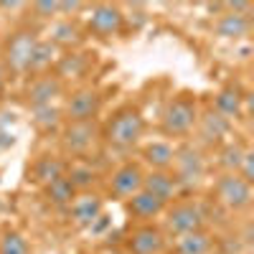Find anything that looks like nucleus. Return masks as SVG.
Segmentation results:
<instances>
[{"mask_svg":"<svg viewBox=\"0 0 254 254\" xmlns=\"http://www.w3.org/2000/svg\"><path fill=\"white\" fill-rule=\"evenodd\" d=\"M28 10L36 18H41V20L59 18V3H56V0H38V3H28Z\"/></svg>","mask_w":254,"mask_h":254,"instance_id":"obj_30","label":"nucleus"},{"mask_svg":"<svg viewBox=\"0 0 254 254\" xmlns=\"http://www.w3.org/2000/svg\"><path fill=\"white\" fill-rule=\"evenodd\" d=\"M99 140H102V125L97 120L66 122L59 130L61 153L66 158H87L89 153H94Z\"/></svg>","mask_w":254,"mask_h":254,"instance_id":"obj_3","label":"nucleus"},{"mask_svg":"<svg viewBox=\"0 0 254 254\" xmlns=\"http://www.w3.org/2000/svg\"><path fill=\"white\" fill-rule=\"evenodd\" d=\"M244 99H247V94L237 87V84H226V87H221L214 97V110L234 122L244 110Z\"/></svg>","mask_w":254,"mask_h":254,"instance_id":"obj_21","label":"nucleus"},{"mask_svg":"<svg viewBox=\"0 0 254 254\" xmlns=\"http://www.w3.org/2000/svg\"><path fill=\"white\" fill-rule=\"evenodd\" d=\"M165 203L158 201L155 196H150L147 190H137L132 198H127V211H130V216L142 221V224H150L153 219H158L160 214H165Z\"/></svg>","mask_w":254,"mask_h":254,"instance_id":"obj_19","label":"nucleus"},{"mask_svg":"<svg viewBox=\"0 0 254 254\" xmlns=\"http://www.w3.org/2000/svg\"><path fill=\"white\" fill-rule=\"evenodd\" d=\"M244 153H247V145L239 142V140L221 142V147H219V165L224 168V173H237Z\"/></svg>","mask_w":254,"mask_h":254,"instance_id":"obj_27","label":"nucleus"},{"mask_svg":"<svg viewBox=\"0 0 254 254\" xmlns=\"http://www.w3.org/2000/svg\"><path fill=\"white\" fill-rule=\"evenodd\" d=\"M5 84H8V69H5V64L0 61V92H3Z\"/></svg>","mask_w":254,"mask_h":254,"instance_id":"obj_33","label":"nucleus"},{"mask_svg":"<svg viewBox=\"0 0 254 254\" xmlns=\"http://www.w3.org/2000/svg\"><path fill=\"white\" fill-rule=\"evenodd\" d=\"M87 31L97 38H115L125 31V13L112 3H94L87 15Z\"/></svg>","mask_w":254,"mask_h":254,"instance_id":"obj_7","label":"nucleus"},{"mask_svg":"<svg viewBox=\"0 0 254 254\" xmlns=\"http://www.w3.org/2000/svg\"><path fill=\"white\" fill-rule=\"evenodd\" d=\"M38 44V33L33 28H18L3 41V51H0V61L5 64L8 76H26L31 66V56Z\"/></svg>","mask_w":254,"mask_h":254,"instance_id":"obj_5","label":"nucleus"},{"mask_svg":"<svg viewBox=\"0 0 254 254\" xmlns=\"http://www.w3.org/2000/svg\"><path fill=\"white\" fill-rule=\"evenodd\" d=\"M0 254H33L28 239L15 229H8L0 234Z\"/></svg>","mask_w":254,"mask_h":254,"instance_id":"obj_29","label":"nucleus"},{"mask_svg":"<svg viewBox=\"0 0 254 254\" xmlns=\"http://www.w3.org/2000/svg\"><path fill=\"white\" fill-rule=\"evenodd\" d=\"M69 214H71V221L79 226V229H89L102 214H104V201L99 193H76V198L71 201L69 206Z\"/></svg>","mask_w":254,"mask_h":254,"instance_id":"obj_15","label":"nucleus"},{"mask_svg":"<svg viewBox=\"0 0 254 254\" xmlns=\"http://www.w3.org/2000/svg\"><path fill=\"white\" fill-rule=\"evenodd\" d=\"M0 234H3V231H0Z\"/></svg>","mask_w":254,"mask_h":254,"instance_id":"obj_36","label":"nucleus"},{"mask_svg":"<svg viewBox=\"0 0 254 254\" xmlns=\"http://www.w3.org/2000/svg\"><path fill=\"white\" fill-rule=\"evenodd\" d=\"M203 229V211L193 201H178L165 208V231L173 237H183Z\"/></svg>","mask_w":254,"mask_h":254,"instance_id":"obj_9","label":"nucleus"},{"mask_svg":"<svg viewBox=\"0 0 254 254\" xmlns=\"http://www.w3.org/2000/svg\"><path fill=\"white\" fill-rule=\"evenodd\" d=\"M44 193H46V201H49L51 206H56V208H69L71 201L76 198V188L71 186V181H69L66 176H64V178L49 183V186L44 188Z\"/></svg>","mask_w":254,"mask_h":254,"instance_id":"obj_26","label":"nucleus"},{"mask_svg":"<svg viewBox=\"0 0 254 254\" xmlns=\"http://www.w3.org/2000/svg\"><path fill=\"white\" fill-rule=\"evenodd\" d=\"M196 122H198V99L188 92L176 94L165 104L160 117L163 135L168 137H188L196 130Z\"/></svg>","mask_w":254,"mask_h":254,"instance_id":"obj_2","label":"nucleus"},{"mask_svg":"<svg viewBox=\"0 0 254 254\" xmlns=\"http://www.w3.org/2000/svg\"><path fill=\"white\" fill-rule=\"evenodd\" d=\"M66 178L76 188V193H84V190H89L97 183V171L89 163H74L66 168Z\"/></svg>","mask_w":254,"mask_h":254,"instance_id":"obj_28","label":"nucleus"},{"mask_svg":"<svg viewBox=\"0 0 254 254\" xmlns=\"http://www.w3.org/2000/svg\"><path fill=\"white\" fill-rule=\"evenodd\" d=\"M66 168H69V163L61 155H38L36 163L31 165V181L46 188L49 183L66 176Z\"/></svg>","mask_w":254,"mask_h":254,"instance_id":"obj_18","label":"nucleus"},{"mask_svg":"<svg viewBox=\"0 0 254 254\" xmlns=\"http://www.w3.org/2000/svg\"><path fill=\"white\" fill-rule=\"evenodd\" d=\"M142 135H145V117L132 104L120 107L102 127V140L112 147H117V150L135 147Z\"/></svg>","mask_w":254,"mask_h":254,"instance_id":"obj_1","label":"nucleus"},{"mask_svg":"<svg viewBox=\"0 0 254 254\" xmlns=\"http://www.w3.org/2000/svg\"><path fill=\"white\" fill-rule=\"evenodd\" d=\"M165 249V231L155 224H140L127 237L130 254H160Z\"/></svg>","mask_w":254,"mask_h":254,"instance_id":"obj_13","label":"nucleus"},{"mask_svg":"<svg viewBox=\"0 0 254 254\" xmlns=\"http://www.w3.org/2000/svg\"><path fill=\"white\" fill-rule=\"evenodd\" d=\"M92 64H94V54L89 51H66V54H61L59 61H56V66H54V76L66 87L69 81H81V79H87V74L92 71Z\"/></svg>","mask_w":254,"mask_h":254,"instance_id":"obj_11","label":"nucleus"},{"mask_svg":"<svg viewBox=\"0 0 254 254\" xmlns=\"http://www.w3.org/2000/svg\"><path fill=\"white\" fill-rule=\"evenodd\" d=\"M173 158H176V145L168 140H153L142 145V160L153 171H171Z\"/></svg>","mask_w":254,"mask_h":254,"instance_id":"obj_22","label":"nucleus"},{"mask_svg":"<svg viewBox=\"0 0 254 254\" xmlns=\"http://www.w3.org/2000/svg\"><path fill=\"white\" fill-rule=\"evenodd\" d=\"M49 41L56 49L74 51L84 41V28L79 26V20H74V18H56L54 26L49 28Z\"/></svg>","mask_w":254,"mask_h":254,"instance_id":"obj_17","label":"nucleus"},{"mask_svg":"<svg viewBox=\"0 0 254 254\" xmlns=\"http://www.w3.org/2000/svg\"><path fill=\"white\" fill-rule=\"evenodd\" d=\"M0 137H3V135H0ZM3 145H13V137H5V140H0V147H3Z\"/></svg>","mask_w":254,"mask_h":254,"instance_id":"obj_34","label":"nucleus"},{"mask_svg":"<svg viewBox=\"0 0 254 254\" xmlns=\"http://www.w3.org/2000/svg\"><path fill=\"white\" fill-rule=\"evenodd\" d=\"M31 122L38 132L44 135H51L56 130L64 127V115H61V107L59 104H51V107H36L31 110Z\"/></svg>","mask_w":254,"mask_h":254,"instance_id":"obj_25","label":"nucleus"},{"mask_svg":"<svg viewBox=\"0 0 254 254\" xmlns=\"http://www.w3.org/2000/svg\"><path fill=\"white\" fill-rule=\"evenodd\" d=\"M214 33L219 38H226V41H242L252 33V20L249 15H239V13H221L214 23Z\"/></svg>","mask_w":254,"mask_h":254,"instance_id":"obj_20","label":"nucleus"},{"mask_svg":"<svg viewBox=\"0 0 254 254\" xmlns=\"http://www.w3.org/2000/svg\"><path fill=\"white\" fill-rule=\"evenodd\" d=\"M23 97H26V107L28 110L51 107V104H56L59 99L66 97V87H64L54 74H41V76H33L28 81Z\"/></svg>","mask_w":254,"mask_h":254,"instance_id":"obj_10","label":"nucleus"},{"mask_svg":"<svg viewBox=\"0 0 254 254\" xmlns=\"http://www.w3.org/2000/svg\"><path fill=\"white\" fill-rule=\"evenodd\" d=\"M142 190H147V193L155 196L158 201H163L165 206L173 203L178 198V193H181L178 181H176V176L171 171H150V173H145Z\"/></svg>","mask_w":254,"mask_h":254,"instance_id":"obj_16","label":"nucleus"},{"mask_svg":"<svg viewBox=\"0 0 254 254\" xmlns=\"http://www.w3.org/2000/svg\"><path fill=\"white\" fill-rule=\"evenodd\" d=\"M211 249H214V239L203 229L176 237V254H208Z\"/></svg>","mask_w":254,"mask_h":254,"instance_id":"obj_24","label":"nucleus"},{"mask_svg":"<svg viewBox=\"0 0 254 254\" xmlns=\"http://www.w3.org/2000/svg\"><path fill=\"white\" fill-rule=\"evenodd\" d=\"M59 3V18H71V13H79L84 3H69V0H56Z\"/></svg>","mask_w":254,"mask_h":254,"instance_id":"obj_32","label":"nucleus"},{"mask_svg":"<svg viewBox=\"0 0 254 254\" xmlns=\"http://www.w3.org/2000/svg\"><path fill=\"white\" fill-rule=\"evenodd\" d=\"M231 127H234V122L226 120L224 115H219L214 107H208L203 112H198V122H196V130L201 135V142L203 145H221L226 142Z\"/></svg>","mask_w":254,"mask_h":254,"instance_id":"obj_14","label":"nucleus"},{"mask_svg":"<svg viewBox=\"0 0 254 254\" xmlns=\"http://www.w3.org/2000/svg\"><path fill=\"white\" fill-rule=\"evenodd\" d=\"M171 173L178 181L181 190H193L201 186V181L206 178V158L201 145L186 140L183 145L176 147V158H173V168Z\"/></svg>","mask_w":254,"mask_h":254,"instance_id":"obj_4","label":"nucleus"},{"mask_svg":"<svg viewBox=\"0 0 254 254\" xmlns=\"http://www.w3.org/2000/svg\"><path fill=\"white\" fill-rule=\"evenodd\" d=\"M214 193L224 208L244 211L252 203V183H247L237 173H224V176H219V181L214 186Z\"/></svg>","mask_w":254,"mask_h":254,"instance_id":"obj_8","label":"nucleus"},{"mask_svg":"<svg viewBox=\"0 0 254 254\" xmlns=\"http://www.w3.org/2000/svg\"><path fill=\"white\" fill-rule=\"evenodd\" d=\"M237 176L244 178L247 183L254 181V153H252V147H247V153H244V158H242V163H239Z\"/></svg>","mask_w":254,"mask_h":254,"instance_id":"obj_31","label":"nucleus"},{"mask_svg":"<svg viewBox=\"0 0 254 254\" xmlns=\"http://www.w3.org/2000/svg\"><path fill=\"white\" fill-rule=\"evenodd\" d=\"M102 92L92 84L87 87H79L74 92H69L64 97V104H61V115L66 122H87V120H97L99 112H102Z\"/></svg>","mask_w":254,"mask_h":254,"instance_id":"obj_6","label":"nucleus"},{"mask_svg":"<svg viewBox=\"0 0 254 254\" xmlns=\"http://www.w3.org/2000/svg\"><path fill=\"white\" fill-rule=\"evenodd\" d=\"M61 56V49H56L49 38H38V44L33 49V56H31V66H28V74L31 76H41V74H51L56 61Z\"/></svg>","mask_w":254,"mask_h":254,"instance_id":"obj_23","label":"nucleus"},{"mask_svg":"<svg viewBox=\"0 0 254 254\" xmlns=\"http://www.w3.org/2000/svg\"><path fill=\"white\" fill-rule=\"evenodd\" d=\"M142 178H145V171H142V165L140 163H132V160H127L122 165H117L112 176H110V190H112V196L115 198H132L137 190H142Z\"/></svg>","mask_w":254,"mask_h":254,"instance_id":"obj_12","label":"nucleus"},{"mask_svg":"<svg viewBox=\"0 0 254 254\" xmlns=\"http://www.w3.org/2000/svg\"><path fill=\"white\" fill-rule=\"evenodd\" d=\"M0 51H3V41H0Z\"/></svg>","mask_w":254,"mask_h":254,"instance_id":"obj_35","label":"nucleus"}]
</instances>
